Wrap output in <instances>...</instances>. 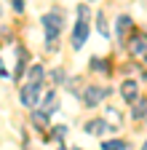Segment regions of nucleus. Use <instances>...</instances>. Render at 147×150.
I'll use <instances>...</instances> for the list:
<instances>
[{
    "label": "nucleus",
    "instance_id": "1",
    "mask_svg": "<svg viewBox=\"0 0 147 150\" xmlns=\"http://www.w3.org/2000/svg\"><path fill=\"white\" fill-rule=\"evenodd\" d=\"M43 27H46V40H48V48H56V35H59V30H62V19H59V13H46L43 16Z\"/></svg>",
    "mask_w": 147,
    "mask_h": 150
},
{
    "label": "nucleus",
    "instance_id": "2",
    "mask_svg": "<svg viewBox=\"0 0 147 150\" xmlns=\"http://www.w3.org/2000/svg\"><path fill=\"white\" fill-rule=\"evenodd\" d=\"M38 99H40V83H27L22 88V105L24 107H38Z\"/></svg>",
    "mask_w": 147,
    "mask_h": 150
},
{
    "label": "nucleus",
    "instance_id": "3",
    "mask_svg": "<svg viewBox=\"0 0 147 150\" xmlns=\"http://www.w3.org/2000/svg\"><path fill=\"white\" fill-rule=\"evenodd\" d=\"M86 40H88V22L83 19V22H78L75 24V30H72V48H83L86 46Z\"/></svg>",
    "mask_w": 147,
    "mask_h": 150
},
{
    "label": "nucleus",
    "instance_id": "4",
    "mask_svg": "<svg viewBox=\"0 0 147 150\" xmlns=\"http://www.w3.org/2000/svg\"><path fill=\"white\" fill-rule=\"evenodd\" d=\"M120 94H123V99L126 102H136V97H139V83L136 81H123V86H120Z\"/></svg>",
    "mask_w": 147,
    "mask_h": 150
},
{
    "label": "nucleus",
    "instance_id": "5",
    "mask_svg": "<svg viewBox=\"0 0 147 150\" xmlns=\"http://www.w3.org/2000/svg\"><path fill=\"white\" fill-rule=\"evenodd\" d=\"M102 97H104V88H96V86H86L83 102H86V107H94V105H96Z\"/></svg>",
    "mask_w": 147,
    "mask_h": 150
},
{
    "label": "nucleus",
    "instance_id": "6",
    "mask_svg": "<svg viewBox=\"0 0 147 150\" xmlns=\"http://www.w3.org/2000/svg\"><path fill=\"white\" fill-rule=\"evenodd\" d=\"M86 131H88L91 137H102L104 131H110V126H107V121L96 118V121H88V123H86Z\"/></svg>",
    "mask_w": 147,
    "mask_h": 150
},
{
    "label": "nucleus",
    "instance_id": "7",
    "mask_svg": "<svg viewBox=\"0 0 147 150\" xmlns=\"http://www.w3.org/2000/svg\"><path fill=\"white\" fill-rule=\"evenodd\" d=\"M131 27H134V22H131V16H120V19H118V38H120V40L126 38V32L131 30Z\"/></svg>",
    "mask_w": 147,
    "mask_h": 150
},
{
    "label": "nucleus",
    "instance_id": "8",
    "mask_svg": "<svg viewBox=\"0 0 147 150\" xmlns=\"http://www.w3.org/2000/svg\"><path fill=\"white\" fill-rule=\"evenodd\" d=\"M131 115H134V118H147V99H139V102H134Z\"/></svg>",
    "mask_w": 147,
    "mask_h": 150
},
{
    "label": "nucleus",
    "instance_id": "9",
    "mask_svg": "<svg viewBox=\"0 0 147 150\" xmlns=\"http://www.w3.org/2000/svg\"><path fill=\"white\" fill-rule=\"evenodd\" d=\"M56 105H59V99H56V94H46V99H43V110L46 112H53V110H56Z\"/></svg>",
    "mask_w": 147,
    "mask_h": 150
},
{
    "label": "nucleus",
    "instance_id": "10",
    "mask_svg": "<svg viewBox=\"0 0 147 150\" xmlns=\"http://www.w3.org/2000/svg\"><path fill=\"white\" fill-rule=\"evenodd\" d=\"M27 75H30V83H40V78H43V67H40V64H32Z\"/></svg>",
    "mask_w": 147,
    "mask_h": 150
},
{
    "label": "nucleus",
    "instance_id": "11",
    "mask_svg": "<svg viewBox=\"0 0 147 150\" xmlns=\"http://www.w3.org/2000/svg\"><path fill=\"white\" fill-rule=\"evenodd\" d=\"M32 121L46 129V126H48V112H46V110H35V112H32Z\"/></svg>",
    "mask_w": 147,
    "mask_h": 150
},
{
    "label": "nucleus",
    "instance_id": "12",
    "mask_svg": "<svg viewBox=\"0 0 147 150\" xmlns=\"http://www.w3.org/2000/svg\"><path fill=\"white\" fill-rule=\"evenodd\" d=\"M102 150H126V142H120V139H107L102 145Z\"/></svg>",
    "mask_w": 147,
    "mask_h": 150
},
{
    "label": "nucleus",
    "instance_id": "13",
    "mask_svg": "<svg viewBox=\"0 0 147 150\" xmlns=\"http://www.w3.org/2000/svg\"><path fill=\"white\" fill-rule=\"evenodd\" d=\"M147 51V46H144V40H142V38H134V40H131V54H144Z\"/></svg>",
    "mask_w": 147,
    "mask_h": 150
},
{
    "label": "nucleus",
    "instance_id": "14",
    "mask_svg": "<svg viewBox=\"0 0 147 150\" xmlns=\"http://www.w3.org/2000/svg\"><path fill=\"white\" fill-rule=\"evenodd\" d=\"M91 67L99 70V72H107V59H96L94 56V59H91Z\"/></svg>",
    "mask_w": 147,
    "mask_h": 150
},
{
    "label": "nucleus",
    "instance_id": "15",
    "mask_svg": "<svg viewBox=\"0 0 147 150\" xmlns=\"http://www.w3.org/2000/svg\"><path fill=\"white\" fill-rule=\"evenodd\" d=\"M96 30H99L102 35H107V24H104V19H102V16H96Z\"/></svg>",
    "mask_w": 147,
    "mask_h": 150
},
{
    "label": "nucleus",
    "instance_id": "16",
    "mask_svg": "<svg viewBox=\"0 0 147 150\" xmlns=\"http://www.w3.org/2000/svg\"><path fill=\"white\" fill-rule=\"evenodd\" d=\"M11 3H13V11H19V13L24 11V0H11Z\"/></svg>",
    "mask_w": 147,
    "mask_h": 150
},
{
    "label": "nucleus",
    "instance_id": "17",
    "mask_svg": "<svg viewBox=\"0 0 147 150\" xmlns=\"http://www.w3.org/2000/svg\"><path fill=\"white\" fill-rule=\"evenodd\" d=\"M64 134H67V126H56V137L64 139Z\"/></svg>",
    "mask_w": 147,
    "mask_h": 150
},
{
    "label": "nucleus",
    "instance_id": "18",
    "mask_svg": "<svg viewBox=\"0 0 147 150\" xmlns=\"http://www.w3.org/2000/svg\"><path fill=\"white\" fill-rule=\"evenodd\" d=\"M142 150H147V142H144V147H142Z\"/></svg>",
    "mask_w": 147,
    "mask_h": 150
},
{
    "label": "nucleus",
    "instance_id": "19",
    "mask_svg": "<svg viewBox=\"0 0 147 150\" xmlns=\"http://www.w3.org/2000/svg\"><path fill=\"white\" fill-rule=\"evenodd\" d=\"M59 150H64V147H59Z\"/></svg>",
    "mask_w": 147,
    "mask_h": 150
},
{
    "label": "nucleus",
    "instance_id": "20",
    "mask_svg": "<svg viewBox=\"0 0 147 150\" xmlns=\"http://www.w3.org/2000/svg\"><path fill=\"white\" fill-rule=\"evenodd\" d=\"M75 150H78V147H75Z\"/></svg>",
    "mask_w": 147,
    "mask_h": 150
}]
</instances>
